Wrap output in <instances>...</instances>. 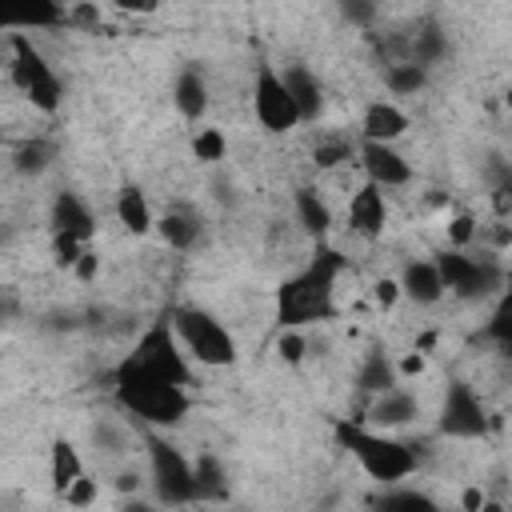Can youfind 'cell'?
<instances>
[{"mask_svg": "<svg viewBox=\"0 0 512 512\" xmlns=\"http://www.w3.org/2000/svg\"><path fill=\"white\" fill-rule=\"evenodd\" d=\"M124 512H152V508H148V504H136V500H132V504H128Z\"/></svg>", "mask_w": 512, "mask_h": 512, "instance_id": "47", "label": "cell"}, {"mask_svg": "<svg viewBox=\"0 0 512 512\" xmlns=\"http://www.w3.org/2000/svg\"><path fill=\"white\" fill-rule=\"evenodd\" d=\"M112 392H116L120 408H128L132 416H140L144 424H156V428H168L188 412V392L180 384L148 372L132 356L120 360V368L112 372Z\"/></svg>", "mask_w": 512, "mask_h": 512, "instance_id": "2", "label": "cell"}, {"mask_svg": "<svg viewBox=\"0 0 512 512\" xmlns=\"http://www.w3.org/2000/svg\"><path fill=\"white\" fill-rule=\"evenodd\" d=\"M100 8L96 4H72L68 8V24H76V28H88V32H96L100 28Z\"/></svg>", "mask_w": 512, "mask_h": 512, "instance_id": "37", "label": "cell"}, {"mask_svg": "<svg viewBox=\"0 0 512 512\" xmlns=\"http://www.w3.org/2000/svg\"><path fill=\"white\" fill-rule=\"evenodd\" d=\"M356 384H360V392H368V396H380V392H388V388H396V364L380 352V348H372L368 356H364V364H360V376H356Z\"/></svg>", "mask_w": 512, "mask_h": 512, "instance_id": "23", "label": "cell"}, {"mask_svg": "<svg viewBox=\"0 0 512 512\" xmlns=\"http://www.w3.org/2000/svg\"><path fill=\"white\" fill-rule=\"evenodd\" d=\"M384 84L396 92V96H416L424 84H428V72L420 68V64H388L384 68Z\"/></svg>", "mask_w": 512, "mask_h": 512, "instance_id": "28", "label": "cell"}, {"mask_svg": "<svg viewBox=\"0 0 512 512\" xmlns=\"http://www.w3.org/2000/svg\"><path fill=\"white\" fill-rule=\"evenodd\" d=\"M372 296H376V304H380V308H392L404 292H400V280H388V276H384V280H376V284H372Z\"/></svg>", "mask_w": 512, "mask_h": 512, "instance_id": "39", "label": "cell"}, {"mask_svg": "<svg viewBox=\"0 0 512 512\" xmlns=\"http://www.w3.org/2000/svg\"><path fill=\"white\" fill-rule=\"evenodd\" d=\"M116 216H120V224H124L132 236H144V232L152 228V208H148V200H144L140 188H120V196H116Z\"/></svg>", "mask_w": 512, "mask_h": 512, "instance_id": "25", "label": "cell"}, {"mask_svg": "<svg viewBox=\"0 0 512 512\" xmlns=\"http://www.w3.org/2000/svg\"><path fill=\"white\" fill-rule=\"evenodd\" d=\"M480 512H504V504H496V500H484V508Z\"/></svg>", "mask_w": 512, "mask_h": 512, "instance_id": "45", "label": "cell"}, {"mask_svg": "<svg viewBox=\"0 0 512 512\" xmlns=\"http://www.w3.org/2000/svg\"><path fill=\"white\" fill-rule=\"evenodd\" d=\"M192 468H196V496L200 500H224L228 496V480H224V468L216 456H200Z\"/></svg>", "mask_w": 512, "mask_h": 512, "instance_id": "27", "label": "cell"}, {"mask_svg": "<svg viewBox=\"0 0 512 512\" xmlns=\"http://www.w3.org/2000/svg\"><path fill=\"white\" fill-rule=\"evenodd\" d=\"M84 252H88V248H84V240L64 236V232H56V236H52V256H56V264H60V268H76Z\"/></svg>", "mask_w": 512, "mask_h": 512, "instance_id": "34", "label": "cell"}, {"mask_svg": "<svg viewBox=\"0 0 512 512\" xmlns=\"http://www.w3.org/2000/svg\"><path fill=\"white\" fill-rule=\"evenodd\" d=\"M372 512H444L428 492H416V488H384L376 500H372Z\"/></svg>", "mask_w": 512, "mask_h": 512, "instance_id": "20", "label": "cell"}, {"mask_svg": "<svg viewBox=\"0 0 512 512\" xmlns=\"http://www.w3.org/2000/svg\"><path fill=\"white\" fill-rule=\"evenodd\" d=\"M172 328H176L180 344L192 352V360L212 364V368H220V364H232V360H236V344H232L228 328H224L212 312L184 304V308H176V312H172Z\"/></svg>", "mask_w": 512, "mask_h": 512, "instance_id": "5", "label": "cell"}, {"mask_svg": "<svg viewBox=\"0 0 512 512\" xmlns=\"http://www.w3.org/2000/svg\"><path fill=\"white\" fill-rule=\"evenodd\" d=\"M396 372H404V376H420V372H424V356H420V352H412V356H404Z\"/></svg>", "mask_w": 512, "mask_h": 512, "instance_id": "42", "label": "cell"}, {"mask_svg": "<svg viewBox=\"0 0 512 512\" xmlns=\"http://www.w3.org/2000/svg\"><path fill=\"white\" fill-rule=\"evenodd\" d=\"M284 84H288V96H292V104H296V112H300V124H304V120H316V116H320V104H324L320 80H316L304 64H292V68L284 72Z\"/></svg>", "mask_w": 512, "mask_h": 512, "instance_id": "18", "label": "cell"}, {"mask_svg": "<svg viewBox=\"0 0 512 512\" xmlns=\"http://www.w3.org/2000/svg\"><path fill=\"white\" fill-rule=\"evenodd\" d=\"M400 292H404L412 304H436L448 288H444V280H440L436 260H412V264H404Z\"/></svg>", "mask_w": 512, "mask_h": 512, "instance_id": "15", "label": "cell"}, {"mask_svg": "<svg viewBox=\"0 0 512 512\" xmlns=\"http://www.w3.org/2000/svg\"><path fill=\"white\" fill-rule=\"evenodd\" d=\"M156 228L168 240V248H176V252H192L200 244V220H196V212H168V216H160Z\"/></svg>", "mask_w": 512, "mask_h": 512, "instance_id": "22", "label": "cell"}, {"mask_svg": "<svg viewBox=\"0 0 512 512\" xmlns=\"http://www.w3.org/2000/svg\"><path fill=\"white\" fill-rule=\"evenodd\" d=\"M76 276H80V280H92V276H96V252H84V256H80Z\"/></svg>", "mask_w": 512, "mask_h": 512, "instance_id": "43", "label": "cell"}, {"mask_svg": "<svg viewBox=\"0 0 512 512\" xmlns=\"http://www.w3.org/2000/svg\"><path fill=\"white\" fill-rule=\"evenodd\" d=\"M484 500H488V496H484L480 488H464V492H460V504H464V512H480V508H484Z\"/></svg>", "mask_w": 512, "mask_h": 512, "instance_id": "41", "label": "cell"}, {"mask_svg": "<svg viewBox=\"0 0 512 512\" xmlns=\"http://www.w3.org/2000/svg\"><path fill=\"white\" fill-rule=\"evenodd\" d=\"M472 236H476V220H472L468 212L452 216V224H448V240H452V248H456V252H464V248L472 244Z\"/></svg>", "mask_w": 512, "mask_h": 512, "instance_id": "36", "label": "cell"}, {"mask_svg": "<svg viewBox=\"0 0 512 512\" xmlns=\"http://www.w3.org/2000/svg\"><path fill=\"white\" fill-rule=\"evenodd\" d=\"M172 96H176V108H180L184 120H200L204 108H208V88H204V76L196 68H184L176 76V92Z\"/></svg>", "mask_w": 512, "mask_h": 512, "instance_id": "19", "label": "cell"}, {"mask_svg": "<svg viewBox=\"0 0 512 512\" xmlns=\"http://www.w3.org/2000/svg\"><path fill=\"white\" fill-rule=\"evenodd\" d=\"M52 488H56V496H64L80 476H84V464H80V456H76V448L68 444V440H56L52 444Z\"/></svg>", "mask_w": 512, "mask_h": 512, "instance_id": "26", "label": "cell"}, {"mask_svg": "<svg viewBox=\"0 0 512 512\" xmlns=\"http://www.w3.org/2000/svg\"><path fill=\"white\" fill-rule=\"evenodd\" d=\"M12 24L16 28H60V24H68V8H60V4H32Z\"/></svg>", "mask_w": 512, "mask_h": 512, "instance_id": "31", "label": "cell"}, {"mask_svg": "<svg viewBox=\"0 0 512 512\" xmlns=\"http://www.w3.org/2000/svg\"><path fill=\"white\" fill-rule=\"evenodd\" d=\"M340 12H344V20H352V24H360V28H368V24L376 20V8H372V4H360V0H348Z\"/></svg>", "mask_w": 512, "mask_h": 512, "instance_id": "40", "label": "cell"}, {"mask_svg": "<svg viewBox=\"0 0 512 512\" xmlns=\"http://www.w3.org/2000/svg\"><path fill=\"white\" fill-rule=\"evenodd\" d=\"M404 36H408V64H420L424 72L448 56V36H444V28L436 20H424Z\"/></svg>", "mask_w": 512, "mask_h": 512, "instance_id": "16", "label": "cell"}, {"mask_svg": "<svg viewBox=\"0 0 512 512\" xmlns=\"http://www.w3.org/2000/svg\"><path fill=\"white\" fill-rule=\"evenodd\" d=\"M336 444H340L344 452H352V456L360 460V468H364L376 484H384V488H392V484H400L404 476L416 472V452H412V444H400V440H392V436L368 432V428H360V424L340 420V424H336Z\"/></svg>", "mask_w": 512, "mask_h": 512, "instance_id": "3", "label": "cell"}, {"mask_svg": "<svg viewBox=\"0 0 512 512\" xmlns=\"http://www.w3.org/2000/svg\"><path fill=\"white\" fill-rule=\"evenodd\" d=\"M360 164H364V172H368V184H376V188H400V184L412 180L408 160H404L392 144H372V140H364V144H360Z\"/></svg>", "mask_w": 512, "mask_h": 512, "instance_id": "11", "label": "cell"}, {"mask_svg": "<svg viewBox=\"0 0 512 512\" xmlns=\"http://www.w3.org/2000/svg\"><path fill=\"white\" fill-rule=\"evenodd\" d=\"M304 348H308V340H304L296 328H284L280 340H276V352H280V360H288V364H300V360H304Z\"/></svg>", "mask_w": 512, "mask_h": 512, "instance_id": "35", "label": "cell"}, {"mask_svg": "<svg viewBox=\"0 0 512 512\" xmlns=\"http://www.w3.org/2000/svg\"><path fill=\"white\" fill-rule=\"evenodd\" d=\"M8 52H12V64H8L12 84H16L40 112H56L60 100H64V84L56 80V72L48 68V60L32 48V40H28L24 32H12V36H8Z\"/></svg>", "mask_w": 512, "mask_h": 512, "instance_id": "4", "label": "cell"}, {"mask_svg": "<svg viewBox=\"0 0 512 512\" xmlns=\"http://www.w3.org/2000/svg\"><path fill=\"white\" fill-rule=\"evenodd\" d=\"M224 132L220 128H200L196 136H192V156L200 160V164H216V160H224Z\"/></svg>", "mask_w": 512, "mask_h": 512, "instance_id": "32", "label": "cell"}, {"mask_svg": "<svg viewBox=\"0 0 512 512\" xmlns=\"http://www.w3.org/2000/svg\"><path fill=\"white\" fill-rule=\"evenodd\" d=\"M488 180H492V204H496V216H508L512 212V164L492 156L488 160Z\"/></svg>", "mask_w": 512, "mask_h": 512, "instance_id": "30", "label": "cell"}, {"mask_svg": "<svg viewBox=\"0 0 512 512\" xmlns=\"http://www.w3.org/2000/svg\"><path fill=\"white\" fill-rule=\"evenodd\" d=\"M292 204H296V220H300V228L308 236H324L332 228V212H328V204L320 200L316 188H296V200Z\"/></svg>", "mask_w": 512, "mask_h": 512, "instance_id": "21", "label": "cell"}, {"mask_svg": "<svg viewBox=\"0 0 512 512\" xmlns=\"http://www.w3.org/2000/svg\"><path fill=\"white\" fill-rule=\"evenodd\" d=\"M364 140H372V144H392L396 136H404L408 132V116L396 108V104H384V100H376V104H368L364 108Z\"/></svg>", "mask_w": 512, "mask_h": 512, "instance_id": "17", "label": "cell"}, {"mask_svg": "<svg viewBox=\"0 0 512 512\" xmlns=\"http://www.w3.org/2000/svg\"><path fill=\"white\" fill-rule=\"evenodd\" d=\"M416 416H420V400L404 388H388V392L372 396V404H368V420L380 428H404Z\"/></svg>", "mask_w": 512, "mask_h": 512, "instance_id": "14", "label": "cell"}, {"mask_svg": "<svg viewBox=\"0 0 512 512\" xmlns=\"http://www.w3.org/2000/svg\"><path fill=\"white\" fill-rule=\"evenodd\" d=\"M136 364H144L148 372H156V376H164V380H172V384H188L192 380V372H188V360H184V352H180V336H176V328H172V320H156L140 340H136V348L128 352Z\"/></svg>", "mask_w": 512, "mask_h": 512, "instance_id": "8", "label": "cell"}, {"mask_svg": "<svg viewBox=\"0 0 512 512\" xmlns=\"http://www.w3.org/2000/svg\"><path fill=\"white\" fill-rule=\"evenodd\" d=\"M148 460H152V488L164 504L184 508L196 504V468L160 436H148Z\"/></svg>", "mask_w": 512, "mask_h": 512, "instance_id": "7", "label": "cell"}, {"mask_svg": "<svg viewBox=\"0 0 512 512\" xmlns=\"http://www.w3.org/2000/svg\"><path fill=\"white\" fill-rule=\"evenodd\" d=\"M312 160H316V168H336V164L352 160V144H348V140H340V136L320 140V144H316V152H312Z\"/></svg>", "mask_w": 512, "mask_h": 512, "instance_id": "33", "label": "cell"}, {"mask_svg": "<svg viewBox=\"0 0 512 512\" xmlns=\"http://www.w3.org/2000/svg\"><path fill=\"white\" fill-rule=\"evenodd\" d=\"M384 220H388V208H384V192L376 184H364L352 204H348V228L356 236H380L384 232Z\"/></svg>", "mask_w": 512, "mask_h": 512, "instance_id": "13", "label": "cell"}, {"mask_svg": "<svg viewBox=\"0 0 512 512\" xmlns=\"http://www.w3.org/2000/svg\"><path fill=\"white\" fill-rule=\"evenodd\" d=\"M96 500V480H88V476H80L68 492H64V504H72V508H88Z\"/></svg>", "mask_w": 512, "mask_h": 512, "instance_id": "38", "label": "cell"}, {"mask_svg": "<svg viewBox=\"0 0 512 512\" xmlns=\"http://www.w3.org/2000/svg\"><path fill=\"white\" fill-rule=\"evenodd\" d=\"M504 104H508V112H512V80L504 84Z\"/></svg>", "mask_w": 512, "mask_h": 512, "instance_id": "46", "label": "cell"}, {"mask_svg": "<svg viewBox=\"0 0 512 512\" xmlns=\"http://www.w3.org/2000/svg\"><path fill=\"white\" fill-rule=\"evenodd\" d=\"M436 268H440V280L448 292H456L460 300H484L492 292H504V272L492 256H468V252H440L436 256Z\"/></svg>", "mask_w": 512, "mask_h": 512, "instance_id": "6", "label": "cell"}, {"mask_svg": "<svg viewBox=\"0 0 512 512\" xmlns=\"http://www.w3.org/2000/svg\"><path fill=\"white\" fill-rule=\"evenodd\" d=\"M48 160H52V144H48V140H40V136L24 140V144L12 152V168H16V172H24V176L44 172V168H48Z\"/></svg>", "mask_w": 512, "mask_h": 512, "instance_id": "29", "label": "cell"}, {"mask_svg": "<svg viewBox=\"0 0 512 512\" xmlns=\"http://www.w3.org/2000/svg\"><path fill=\"white\" fill-rule=\"evenodd\" d=\"M484 340H492L504 356H512V276L504 280V292H500V300L484 324Z\"/></svg>", "mask_w": 512, "mask_h": 512, "instance_id": "24", "label": "cell"}, {"mask_svg": "<svg viewBox=\"0 0 512 512\" xmlns=\"http://www.w3.org/2000/svg\"><path fill=\"white\" fill-rule=\"evenodd\" d=\"M52 228L88 244V240L96 236V216H92V208H88L76 192H60V196L52 200Z\"/></svg>", "mask_w": 512, "mask_h": 512, "instance_id": "12", "label": "cell"}, {"mask_svg": "<svg viewBox=\"0 0 512 512\" xmlns=\"http://www.w3.org/2000/svg\"><path fill=\"white\" fill-rule=\"evenodd\" d=\"M136 484H140V476H136V472H124V476L116 480V488H120V492H136Z\"/></svg>", "mask_w": 512, "mask_h": 512, "instance_id": "44", "label": "cell"}, {"mask_svg": "<svg viewBox=\"0 0 512 512\" xmlns=\"http://www.w3.org/2000/svg\"><path fill=\"white\" fill-rule=\"evenodd\" d=\"M440 432L456 436V440H476L488 432V412H484L480 396L472 392V384H464V380L448 384L444 404H440Z\"/></svg>", "mask_w": 512, "mask_h": 512, "instance_id": "10", "label": "cell"}, {"mask_svg": "<svg viewBox=\"0 0 512 512\" xmlns=\"http://www.w3.org/2000/svg\"><path fill=\"white\" fill-rule=\"evenodd\" d=\"M344 272V256L328 244L312 252V260L276 288V324L304 328L336 316V276Z\"/></svg>", "mask_w": 512, "mask_h": 512, "instance_id": "1", "label": "cell"}, {"mask_svg": "<svg viewBox=\"0 0 512 512\" xmlns=\"http://www.w3.org/2000/svg\"><path fill=\"white\" fill-rule=\"evenodd\" d=\"M252 108H256V120L268 128V132H288L300 124V112L288 96V84L284 76L272 68V64H260L256 68V84H252Z\"/></svg>", "mask_w": 512, "mask_h": 512, "instance_id": "9", "label": "cell"}]
</instances>
